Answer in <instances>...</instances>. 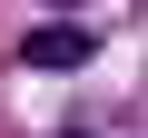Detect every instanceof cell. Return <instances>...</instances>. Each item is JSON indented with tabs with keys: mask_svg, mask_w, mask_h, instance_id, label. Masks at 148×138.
Here are the masks:
<instances>
[{
	"mask_svg": "<svg viewBox=\"0 0 148 138\" xmlns=\"http://www.w3.org/2000/svg\"><path fill=\"white\" fill-rule=\"evenodd\" d=\"M49 10H79V0H49Z\"/></svg>",
	"mask_w": 148,
	"mask_h": 138,
	"instance_id": "2",
	"label": "cell"
},
{
	"mask_svg": "<svg viewBox=\"0 0 148 138\" xmlns=\"http://www.w3.org/2000/svg\"><path fill=\"white\" fill-rule=\"evenodd\" d=\"M89 49H99V40H89L79 20H40V30L20 40V59H30V69H89Z\"/></svg>",
	"mask_w": 148,
	"mask_h": 138,
	"instance_id": "1",
	"label": "cell"
},
{
	"mask_svg": "<svg viewBox=\"0 0 148 138\" xmlns=\"http://www.w3.org/2000/svg\"><path fill=\"white\" fill-rule=\"evenodd\" d=\"M69 138H89V128H69Z\"/></svg>",
	"mask_w": 148,
	"mask_h": 138,
	"instance_id": "3",
	"label": "cell"
}]
</instances>
